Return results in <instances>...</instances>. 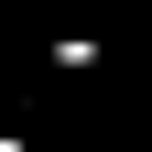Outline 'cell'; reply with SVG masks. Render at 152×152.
<instances>
[{
  "mask_svg": "<svg viewBox=\"0 0 152 152\" xmlns=\"http://www.w3.org/2000/svg\"><path fill=\"white\" fill-rule=\"evenodd\" d=\"M44 65L54 76H98V33H44Z\"/></svg>",
  "mask_w": 152,
  "mask_h": 152,
  "instance_id": "obj_1",
  "label": "cell"
}]
</instances>
